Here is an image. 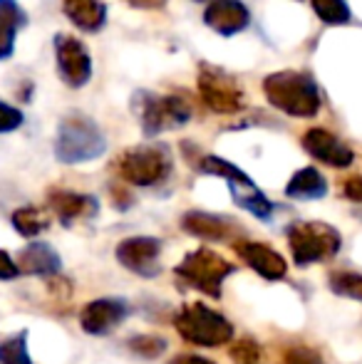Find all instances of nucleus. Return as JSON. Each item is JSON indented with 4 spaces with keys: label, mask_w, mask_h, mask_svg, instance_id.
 I'll return each mask as SVG.
<instances>
[{
    "label": "nucleus",
    "mask_w": 362,
    "mask_h": 364,
    "mask_svg": "<svg viewBox=\"0 0 362 364\" xmlns=\"http://www.w3.org/2000/svg\"><path fill=\"white\" fill-rule=\"evenodd\" d=\"M263 92L275 109L295 117V119H310L318 114L320 105H323V95H320V87L313 80V75L295 73V70L268 75L263 80Z\"/></svg>",
    "instance_id": "1"
},
{
    "label": "nucleus",
    "mask_w": 362,
    "mask_h": 364,
    "mask_svg": "<svg viewBox=\"0 0 362 364\" xmlns=\"http://www.w3.org/2000/svg\"><path fill=\"white\" fill-rule=\"evenodd\" d=\"M107 149L105 134L92 122L90 117L80 112H70L58 127V139H55V156L63 164H85L95 161Z\"/></svg>",
    "instance_id": "2"
},
{
    "label": "nucleus",
    "mask_w": 362,
    "mask_h": 364,
    "mask_svg": "<svg viewBox=\"0 0 362 364\" xmlns=\"http://www.w3.org/2000/svg\"><path fill=\"white\" fill-rule=\"evenodd\" d=\"M117 173L124 178L127 183L134 186H154V183L164 181L171 171V156L166 146H132L119 154L117 159Z\"/></svg>",
    "instance_id": "3"
},
{
    "label": "nucleus",
    "mask_w": 362,
    "mask_h": 364,
    "mask_svg": "<svg viewBox=\"0 0 362 364\" xmlns=\"http://www.w3.org/2000/svg\"><path fill=\"white\" fill-rule=\"evenodd\" d=\"M176 330L186 342L203 347L223 345L233 337L231 322L216 310L206 307L203 302H191L176 315Z\"/></svg>",
    "instance_id": "4"
},
{
    "label": "nucleus",
    "mask_w": 362,
    "mask_h": 364,
    "mask_svg": "<svg viewBox=\"0 0 362 364\" xmlns=\"http://www.w3.org/2000/svg\"><path fill=\"white\" fill-rule=\"evenodd\" d=\"M288 243L298 265H313L318 260L333 258L340 250V233L328 223H293L288 228Z\"/></svg>",
    "instance_id": "5"
},
{
    "label": "nucleus",
    "mask_w": 362,
    "mask_h": 364,
    "mask_svg": "<svg viewBox=\"0 0 362 364\" xmlns=\"http://www.w3.org/2000/svg\"><path fill=\"white\" fill-rule=\"evenodd\" d=\"M196 85L203 105L211 112H216V114H238L246 107V92H243V87L231 75L213 68V65H201L198 68Z\"/></svg>",
    "instance_id": "6"
},
{
    "label": "nucleus",
    "mask_w": 362,
    "mask_h": 364,
    "mask_svg": "<svg viewBox=\"0 0 362 364\" xmlns=\"http://www.w3.org/2000/svg\"><path fill=\"white\" fill-rule=\"evenodd\" d=\"M139 122L147 136L161 134L166 129H176V127H183L191 119V107H188L186 97L181 95L156 97L149 95V92H139Z\"/></svg>",
    "instance_id": "7"
},
{
    "label": "nucleus",
    "mask_w": 362,
    "mask_h": 364,
    "mask_svg": "<svg viewBox=\"0 0 362 364\" xmlns=\"http://www.w3.org/2000/svg\"><path fill=\"white\" fill-rule=\"evenodd\" d=\"M233 273V265L226 258L208 248H198L186 255V260L176 268V275L186 280L191 288L206 292L211 297L221 295V283L226 275Z\"/></svg>",
    "instance_id": "8"
},
{
    "label": "nucleus",
    "mask_w": 362,
    "mask_h": 364,
    "mask_svg": "<svg viewBox=\"0 0 362 364\" xmlns=\"http://www.w3.org/2000/svg\"><path fill=\"white\" fill-rule=\"evenodd\" d=\"M55 60H58L60 80L73 90H80L92 77V58L82 40L73 35H55Z\"/></svg>",
    "instance_id": "9"
},
{
    "label": "nucleus",
    "mask_w": 362,
    "mask_h": 364,
    "mask_svg": "<svg viewBox=\"0 0 362 364\" xmlns=\"http://www.w3.org/2000/svg\"><path fill=\"white\" fill-rule=\"evenodd\" d=\"M303 149L313 159H318V161L328 164V166H335V168H345L355 161L353 149L348 144H343L333 132L320 129V127H313V129L305 132Z\"/></svg>",
    "instance_id": "10"
},
{
    "label": "nucleus",
    "mask_w": 362,
    "mask_h": 364,
    "mask_svg": "<svg viewBox=\"0 0 362 364\" xmlns=\"http://www.w3.org/2000/svg\"><path fill=\"white\" fill-rule=\"evenodd\" d=\"M159 253L161 243L156 238H127L117 245V260L124 268L134 270L139 275H156L159 273Z\"/></svg>",
    "instance_id": "11"
},
{
    "label": "nucleus",
    "mask_w": 362,
    "mask_h": 364,
    "mask_svg": "<svg viewBox=\"0 0 362 364\" xmlns=\"http://www.w3.org/2000/svg\"><path fill=\"white\" fill-rule=\"evenodd\" d=\"M203 23L211 30H216L223 38L241 33L251 23V13L241 0H213L208 8L203 10Z\"/></svg>",
    "instance_id": "12"
},
{
    "label": "nucleus",
    "mask_w": 362,
    "mask_h": 364,
    "mask_svg": "<svg viewBox=\"0 0 362 364\" xmlns=\"http://www.w3.org/2000/svg\"><path fill=\"white\" fill-rule=\"evenodd\" d=\"M127 317V305L122 300H92L82 310V330L90 335H107Z\"/></svg>",
    "instance_id": "13"
},
{
    "label": "nucleus",
    "mask_w": 362,
    "mask_h": 364,
    "mask_svg": "<svg viewBox=\"0 0 362 364\" xmlns=\"http://www.w3.org/2000/svg\"><path fill=\"white\" fill-rule=\"evenodd\" d=\"M236 253L256 270L258 275H263L266 280H280L285 275V260L280 253H275L273 248L263 243H251V240H238Z\"/></svg>",
    "instance_id": "14"
},
{
    "label": "nucleus",
    "mask_w": 362,
    "mask_h": 364,
    "mask_svg": "<svg viewBox=\"0 0 362 364\" xmlns=\"http://www.w3.org/2000/svg\"><path fill=\"white\" fill-rule=\"evenodd\" d=\"M181 228L201 240H226L236 230V225L231 218H221L203 211H188L181 218Z\"/></svg>",
    "instance_id": "15"
},
{
    "label": "nucleus",
    "mask_w": 362,
    "mask_h": 364,
    "mask_svg": "<svg viewBox=\"0 0 362 364\" xmlns=\"http://www.w3.org/2000/svg\"><path fill=\"white\" fill-rule=\"evenodd\" d=\"M63 10L75 28L97 33L107 23V5L102 0H63Z\"/></svg>",
    "instance_id": "16"
},
{
    "label": "nucleus",
    "mask_w": 362,
    "mask_h": 364,
    "mask_svg": "<svg viewBox=\"0 0 362 364\" xmlns=\"http://www.w3.org/2000/svg\"><path fill=\"white\" fill-rule=\"evenodd\" d=\"M50 206L58 213L65 223L73 220H85L97 213V201L87 193H75V191H53L50 193Z\"/></svg>",
    "instance_id": "17"
},
{
    "label": "nucleus",
    "mask_w": 362,
    "mask_h": 364,
    "mask_svg": "<svg viewBox=\"0 0 362 364\" xmlns=\"http://www.w3.org/2000/svg\"><path fill=\"white\" fill-rule=\"evenodd\" d=\"M28 23L25 10L15 0H0V60H8L15 50L18 30Z\"/></svg>",
    "instance_id": "18"
},
{
    "label": "nucleus",
    "mask_w": 362,
    "mask_h": 364,
    "mask_svg": "<svg viewBox=\"0 0 362 364\" xmlns=\"http://www.w3.org/2000/svg\"><path fill=\"white\" fill-rule=\"evenodd\" d=\"M285 193L290 198H298V201H313V198H323L328 193V181L318 168L305 166L293 173V178L285 186Z\"/></svg>",
    "instance_id": "19"
},
{
    "label": "nucleus",
    "mask_w": 362,
    "mask_h": 364,
    "mask_svg": "<svg viewBox=\"0 0 362 364\" xmlns=\"http://www.w3.org/2000/svg\"><path fill=\"white\" fill-rule=\"evenodd\" d=\"M20 270L30 275H53L60 270V258L48 243H30L20 253Z\"/></svg>",
    "instance_id": "20"
},
{
    "label": "nucleus",
    "mask_w": 362,
    "mask_h": 364,
    "mask_svg": "<svg viewBox=\"0 0 362 364\" xmlns=\"http://www.w3.org/2000/svg\"><path fill=\"white\" fill-rule=\"evenodd\" d=\"M198 168H201L203 173H211V176L226 178L228 186H236V183H251V178H248L241 168L233 166V164H228L226 159L211 156V154L203 156V159H198Z\"/></svg>",
    "instance_id": "21"
},
{
    "label": "nucleus",
    "mask_w": 362,
    "mask_h": 364,
    "mask_svg": "<svg viewBox=\"0 0 362 364\" xmlns=\"http://www.w3.org/2000/svg\"><path fill=\"white\" fill-rule=\"evenodd\" d=\"M13 225L18 233H23L25 238H35L38 233H43L48 228V213L40 211V208H18L13 213Z\"/></svg>",
    "instance_id": "22"
},
{
    "label": "nucleus",
    "mask_w": 362,
    "mask_h": 364,
    "mask_svg": "<svg viewBox=\"0 0 362 364\" xmlns=\"http://www.w3.org/2000/svg\"><path fill=\"white\" fill-rule=\"evenodd\" d=\"M310 5L325 25H348L353 20V10L345 0H310Z\"/></svg>",
    "instance_id": "23"
},
{
    "label": "nucleus",
    "mask_w": 362,
    "mask_h": 364,
    "mask_svg": "<svg viewBox=\"0 0 362 364\" xmlns=\"http://www.w3.org/2000/svg\"><path fill=\"white\" fill-rule=\"evenodd\" d=\"M330 288H333L338 295L353 297V300L362 302V275L360 273H335L330 275Z\"/></svg>",
    "instance_id": "24"
},
{
    "label": "nucleus",
    "mask_w": 362,
    "mask_h": 364,
    "mask_svg": "<svg viewBox=\"0 0 362 364\" xmlns=\"http://www.w3.org/2000/svg\"><path fill=\"white\" fill-rule=\"evenodd\" d=\"M0 364H33L25 350V335H18L0 345Z\"/></svg>",
    "instance_id": "25"
},
{
    "label": "nucleus",
    "mask_w": 362,
    "mask_h": 364,
    "mask_svg": "<svg viewBox=\"0 0 362 364\" xmlns=\"http://www.w3.org/2000/svg\"><path fill=\"white\" fill-rule=\"evenodd\" d=\"M129 345H132V350H134L137 355L149 357V360H154V357H159L161 352L166 350L164 340H159V337H134V340H132Z\"/></svg>",
    "instance_id": "26"
},
{
    "label": "nucleus",
    "mask_w": 362,
    "mask_h": 364,
    "mask_svg": "<svg viewBox=\"0 0 362 364\" xmlns=\"http://www.w3.org/2000/svg\"><path fill=\"white\" fill-rule=\"evenodd\" d=\"M231 357L238 364H258V360H261V352H258L256 342L243 340V342H236V345L231 347Z\"/></svg>",
    "instance_id": "27"
},
{
    "label": "nucleus",
    "mask_w": 362,
    "mask_h": 364,
    "mask_svg": "<svg viewBox=\"0 0 362 364\" xmlns=\"http://www.w3.org/2000/svg\"><path fill=\"white\" fill-rule=\"evenodd\" d=\"M18 127H23V112L5 105V102H0V134L15 132Z\"/></svg>",
    "instance_id": "28"
},
{
    "label": "nucleus",
    "mask_w": 362,
    "mask_h": 364,
    "mask_svg": "<svg viewBox=\"0 0 362 364\" xmlns=\"http://www.w3.org/2000/svg\"><path fill=\"white\" fill-rule=\"evenodd\" d=\"M285 364H325L318 352L308 350V347H293L285 352Z\"/></svg>",
    "instance_id": "29"
},
{
    "label": "nucleus",
    "mask_w": 362,
    "mask_h": 364,
    "mask_svg": "<svg viewBox=\"0 0 362 364\" xmlns=\"http://www.w3.org/2000/svg\"><path fill=\"white\" fill-rule=\"evenodd\" d=\"M343 196L355 203H362V176H350L343 181Z\"/></svg>",
    "instance_id": "30"
},
{
    "label": "nucleus",
    "mask_w": 362,
    "mask_h": 364,
    "mask_svg": "<svg viewBox=\"0 0 362 364\" xmlns=\"http://www.w3.org/2000/svg\"><path fill=\"white\" fill-rule=\"evenodd\" d=\"M20 275V268L10 260L8 253L0 250V280H10V278H18Z\"/></svg>",
    "instance_id": "31"
},
{
    "label": "nucleus",
    "mask_w": 362,
    "mask_h": 364,
    "mask_svg": "<svg viewBox=\"0 0 362 364\" xmlns=\"http://www.w3.org/2000/svg\"><path fill=\"white\" fill-rule=\"evenodd\" d=\"M132 8H142V10H156L166 3V0H127Z\"/></svg>",
    "instance_id": "32"
},
{
    "label": "nucleus",
    "mask_w": 362,
    "mask_h": 364,
    "mask_svg": "<svg viewBox=\"0 0 362 364\" xmlns=\"http://www.w3.org/2000/svg\"><path fill=\"white\" fill-rule=\"evenodd\" d=\"M171 364H213L211 360H203V357H193V355H183V357H176Z\"/></svg>",
    "instance_id": "33"
}]
</instances>
